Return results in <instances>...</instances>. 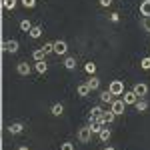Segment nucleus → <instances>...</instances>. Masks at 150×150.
<instances>
[{"label": "nucleus", "mask_w": 150, "mask_h": 150, "mask_svg": "<svg viewBox=\"0 0 150 150\" xmlns=\"http://www.w3.org/2000/svg\"><path fill=\"white\" fill-rule=\"evenodd\" d=\"M108 90L114 94V96H122V94H124V82L122 80H112L108 84Z\"/></svg>", "instance_id": "nucleus-1"}, {"label": "nucleus", "mask_w": 150, "mask_h": 150, "mask_svg": "<svg viewBox=\"0 0 150 150\" xmlns=\"http://www.w3.org/2000/svg\"><path fill=\"white\" fill-rule=\"evenodd\" d=\"M78 140H80V142H84V144L92 140V130H90V126L78 128Z\"/></svg>", "instance_id": "nucleus-2"}, {"label": "nucleus", "mask_w": 150, "mask_h": 150, "mask_svg": "<svg viewBox=\"0 0 150 150\" xmlns=\"http://www.w3.org/2000/svg\"><path fill=\"white\" fill-rule=\"evenodd\" d=\"M110 110H112L116 116L124 114V110H126V102H124V100H114V102L110 104Z\"/></svg>", "instance_id": "nucleus-3"}, {"label": "nucleus", "mask_w": 150, "mask_h": 150, "mask_svg": "<svg viewBox=\"0 0 150 150\" xmlns=\"http://www.w3.org/2000/svg\"><path fill=\"white\" fill-rule=\"evenodd\" d=\"M2 48L6 52H10V54H16L18 52V40H4L2 42Z\"/></svg>", "instance_id": "nucleus-4"}, {"label": "nucleus", "mask_w": 150, "mask_h": 150, "mask_svg": "<svg viewBox=\"0 0 150 150\" xmlns=\"http://www.w3.org/2000/svg\"><path fill=\"white\" fill-rule=\"evenodd\" d=\"M76 92H78V96H88V94L92 92V88L88 86V82H80L76 86Z\"/></svg>", "instance_id": "nucleus-5"}, {"label": "nucleus", "mask_w": 150, "mask_h": 150, "mask_svg": "<svg viewBox=\"0 0 150 150\" xmlns=\"http://www.w3.org/2000/svg\"><path fill=\"white\" fill-rule=\"evenodd\" d=\"M66 50H68L66 40H56V42H54V52H56V54H66Z\"/></svg>", "instance_id": "nucleus-6"}, {"label": "nucleus", "mask_w": 150, "mask_h": 150, "mask_svg": "<svg viewBox=\"0 0 150 150\" xmlns=\"http://www.w3.org/2000/svg\"><path fill=\"white\" fill-rule=\"evenodd\" d=\"M30 64H28V62H18V66H16V72H18V74H20V76H28V74H30Z\"/></svg>", "instance_id": "nucleus-7"}, {"label": "nucleus", "mask_w": 150, "mask_h": 150, "mask_svg": "<svg viewBox=\"0 0 150 150\" xmlns=\"http://www.w3.org/2000/svg\"><path fill=\"white\" fill-rule=\"evenodd\" d=\"M122 100H124L126 104H136L140 98H138V94L134 92V90H130V92H124V98H122Z\"/></svg>", "instance_id": "nucleus-8"}, {"label": "nucleus", "mask_w": 150, "mask_h": 150, "mask_svg": "<svg viewBox=\"0 0 150 150\" xmlns=\"http://www.w3.org/2000/svg\"><path fill=\"white\" fill-rule=\"evenodd\" d=\"M100 118H102V122H104V124H112V122H114V118H116V114L112 112V110H104Z\"/></svg>", "instance_id": "nucleus-9"}, {"label": "nucleus", "mask_w": 150, "mask_h": 150, "mask_svg": "<svg viewBox=\"0 0 150 150\" xmlns=\"http://www.w3.org/2000/svg\"><path fill=\"white\" fill-rule=\"evenodd\" d=\"M100 102H104V104H112V102H114V94L110 92V90H104V92L100 94Z\"/></svg>", "instance_id": "nucleus-10"}, {"label": "nucleus", "mask_w": 150, "mask_h": 150, "mask_svg": "<svg viewBox=\"0 0 150 150\" xmlns=\"http://www.w3.org/2000/svg\"><path fill=\"white\" fill-rule=\"evenodd\" d=\"M22 130H24V124H22V122H12L10 126H8V132H10V134H20Z\"/></svg>", "instance_id": "nucleus-11"}, {"label": "nucleus", "mask_w": 150, "mask_h": 150, "mask_svg": "<svg viewBox=\"0 0 150 150\" xmlns=\"http://www.w3.org/2000/svg\"><path fill=\"white\" fill-rule=\"evenodd\" d=\"M132 90L138 94V96H146V94H148V86H146V84H142V82H138Z\"/></svg>", "instance_id": "nucleus-12"}, {"label": "nucleus", "mask_w": 150, "mask_h": 150, "mask_svg": "<svg viewBox=\"0 0 150 150\" xmlns=\"http://www.w3.org/2000/svg\"><path fill=\"white\" fill-rule=\"evenodd\" d=\"M140 14L146 16V18H150V0H144V2L140 4Z\"/></svg>", "instance_id": "nucleus-13"}, {"label": "nucleus", "mask_w": 150, "mask_h": 150, "mask_svg": "<svg viewBox=\"0 0 150 150\" xmlns=\"http://www.w3.org/2000/svg\"><path fill=\"white\" fill-rule=\"evenodd\" d=\"M18 4V0H2V8L4 10H14Z\"/></svg>", "instance_id": "nucleus-14"}, {"label": "nucleus", "mask_w": 150, "mask_h": 150, "mask_svg": "<svg viewBox=\"0 0 150 150\" xmlns=\"http://www.w3.org/2000/svg\"><path fill=\"white\" fill-rule=\"evenodd\" d=\"M36 72H40V74H44V72H46L48 70V64L46 62H44V60H36Z\"/></svg>", "instance_id": "nucleus-15"}, {"label": "nucleus", "mask_w": 150, "mask_h": 150, "mask_svg": "<svg viewBox=\"0 0 150 150\" xmlns=\"http://www.w3.org/2000/svg\"><path fill=\"white\" fill-rule=\"evenodd\" d=\"M20 30H22V32H30V30H32V22H30L28 18L20 20Z\"/></svg>", "instance_id": "nucleus-16"}, {"label": "nucleus", "mask_w": 150, "mask_h": 150, "mask_svg": "<svg viewBox=\"0 0 150 150\" xmlns=\"http://www.w3.org/2000/svg\"><path fill=\"white\" fill-rule=\"evenodd\" d=\"M42 32H44V30H42V26H32V30H30L28 34H30V38H40Z\"/></svg>", "instance_id": "nucleus-17"}, {"label": "nucleus", "mask_w": 150, "mask_h": 150, "mask_svg": "<svg viewBox=\"0 0 150 150\" xmlns=\"http://www.w3.org/2000/svg\"><path fill=\"white\" fill-rule=\"evenodd\" d=\"M98 136H100V140H102V142H108V140H110V136H112V132H110V128H102Z\"/></svg>", "instance_id": "nucleus-18"}, {"label": "nucleus", "mask_w": 150, "mask_h": 150, "mask_svg": "<svg viewBox=\"0 0 150 150\" xmlns=\"http://www.w3.org/2000/svg\"><path fill=\"white\" fill-rule=\"evenodd\" d=\"M50 112H52V116H62V112H64V106H62L60 102H56L54 106H52V110H50Z\"/></svg>", "instance_id": "nucleus-19"}, {"label": "nucleus", "mask_w": 150, "mask_h": 150, "mask_svg": "<svg viewBox=\"0 0 150 150\" xmlns=\"http://www.w3.org/2000/svg\"><path fill=\"white\" fill-rule=\"evenodd\" d=\"M64 66H66L68 70H74V68H76V58H74V56H68L66 60H64Z\"/></svg>", "instance_id": "nucleus-20"}, {"label": "nucleus", "mask_w": 150, "mask_h": 150, "mask_svg": "<svg viewBox=\"0 0 150 150\" xmlns=\"http://www.w3.org/2000/svg\"><path fill=\"white\" fill-rule=\"evenodd\" d=\"M134 106H136V110H138V112H144V110L148 108V102H146L144 98H140V100H138L136 104H134Z\"/></svg>", "instance_id": "nucleus-21"}, {"label": "nucleus", "mask_w": 150, "mask_h": 150, "mask_svg": "<svg viewBox=\"0 0 150 150\" xmlns=\"http://www.w3.org/2000/svg\"><path fill=\"white\" fill-rule=\"evenodd\" d=\"M102 108H100V106H94V108H90V118H100V116H102Z\"/></svg>", "instance_id": "nucleus-22"}, {"label": "nucleus", "mask_w": 150, "mask_h": 150, "mask_svg": "<svg viewBox=\"0 0 150 150\" xmlns=\"http://www.w3.org/2000/svg\"><path fill=\"white\" fill-rule=\"evenodd\" d=\"M32 56H34V60H44V56H46V52H44L42 48H36L34 52H32Z\"/></svg>", "instance_id": "nucleus-23"}, {"label": "nucleus", "mask_w": 150, "mask_h": 150, "mask_svg": "<svg viewBox=\"0 0 150 150\" xmlns=\"http://www.w3.org/2000/svg\"><path fill=\"white\" fill-rule=\"evenodd\" d=\"M84 70H86L90 76H94V72H96V64H94V62H86V64H84Z\"/></svg>", "instance_id": "nucleus-24"}, {"label": "nucleus", "mask_w": 150, "mask_h": 150, "mask_svg": "<svg viewBox=\"0 0 150 150\" xmlns=\"http://www.w3.org/2000/svg\"><path fill=\"white\" fill-rule=\"evenodd\" d=\"M88 86H90L92 90H96V88L100 86V80H98L96 76H90V80H88Z\"/></svg>", "instance_id": "nucleus-25"}, {"label": "nucleus", "mask_w": 150, "mask_h": 150, "mask_svg": "<svg viewBox=\"0 0 150 150\" xmlns=\"http://www.w3.org/2000/svg\"><path fill=\"white\" fill-rule=\"evenodd\" d=\"M140 68L142 70H150V56H146V58L140 60Z\"/></svg>", "instance_id": "nucleus-26"}, {"label": "nucleus", "mask_w": 150, "mask_h": 150, "mask_svg": "<svg viewBox=\"0 0 150 150\" xmlns=\"http://www.w3.org/2000/svg\"><path fill=\"white\" fill-rule=\"evenodd\" d=\"M42 50H44L46 54H50V52H54V42H46V44L42 46Z\"/></svg>", "instance_id": "nucleus-27"}, {"label": "nucleus", "mask_w": 150, "mask_h": 150, "mask_svg": "<svg viewBox=\"0 0 150 150\" xmlns=\"http://www.w3.org/2000/svg\"><path fill=\"white\" fill-rule=\"evenodd\" d=\"M22 2V6H26V8H34L36 6V0H20Z\"/></svg>", "instance_id": "nucleus-28"}, {"label": "nucleus", "mask_w": 150, "mask_h": 150, "mask_svg": "<svg viewBox=\"0 0 150 150\" xmlns=\"http://www.w3.org/2000/svg\"><path fill=\"white\" fill-rule=\"evenodd\" d=\"M60 150H74V144L72 142H62L60 144Z\"/></svg>", "instance_id": "nucleus-29"}, {"label": "nucleus", "mask_w": 150, "mask_h": 150, "mask_svg": "<svg viewBox=\"0 0 150 150\" xmlns=\"http://www.w3.org/2000/svg\"><path fill=\"white\" fill-rule=\"evenodd\" d=\"M110 20H112V22H118V20H120V14H118V12H112V14H110Z\"/></svg>", "instance_id": "nucleus-30"}, {"label": "nucleus", "mask_w": 150, "mask_h": 150, "mask_svg": "<svg viewBox=\"0 0 150 150\" xmlns=\"http://www.w3.org/2000/svg\"><path fill=\"white\" fill-rule=\"evenodd\" d=\"M110 4H112V0H100V6H104V8L110 6Z\"/></svg>", "instance_id": "nucleus-31"}, {"label": "nucleus", "mask_w": 150, "mask_h": 150, "mask_svg": "<svg viewBox=\"0 0 150 150\" xmlns=\"http://www.w3.org/2000/svg\"><path fill=\"white\" fill-rule=\"evenodd\" d=\"M144 26H146V30H148V32H150V18H148V22L144 24Z\"/></svg>", "instance_id": "nucleus-32"}, {"label": "nucleus", "mask_w": 150, "mask_h": 150, "mask_svg": "<svg viewBox=\"0 0 150 150\" xmlns=\"http://www.w3.org/2000/svg\"><path fill=\"white\" fill-rule=\"evenodd\" d=\"M18 150H30L28 146H18Z\"/></svg>", "instance_id": "nucleus-33"}, {"label": "nucleus", "mask_w": 150, "mask_h": 150, "mask_svg": "<svg viewBox=\"0 0 150 150\" xmlns=\"http://www.w3.org/2000/svg\"><path fill=\"white\" fill-rule=\"evenodd\" d=\"M104 150H116V148H112V146H106V148H104Z\"/></svg>", "instance_id": "nucleus-34"}]
</instances>
